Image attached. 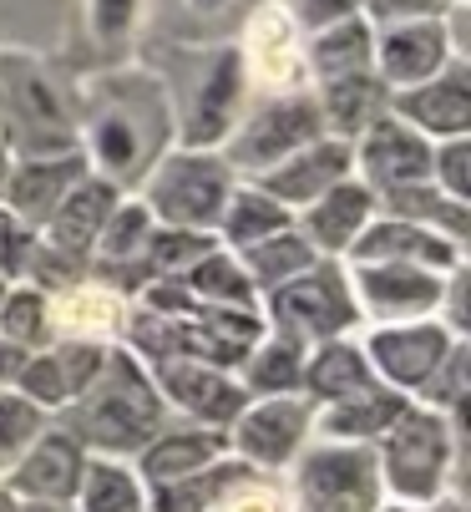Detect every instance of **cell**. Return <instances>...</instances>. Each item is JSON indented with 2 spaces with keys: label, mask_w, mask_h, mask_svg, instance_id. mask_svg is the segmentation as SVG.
Returning a JSON list of instances; mask_svg holds the SVG:
<instances>
[{
  "label": "cell",
  "mask_w": 471,
  "mask_h": 512,
  "mask_svg": "<svg viewBox=\"0 0 471 512\" xmlns=\"http://www.w3.org/2000/svg\"><path fill=\"white\" fill-rule=\"evenodd\" d=\"M370 218H375V193L360 178H345L325 198H314L304 213H294V229L309 239V249L320 259H345Z\"/></svg>",
  "instance_id": "24"
},
{
  "label": "cell",
  "mask_w": 471,
  "mask_h": 512,
  "mask_svg": "<svg viewBox=\"0 0 471 512\" xmlns=\"http://www.w3.org/2000/svg\"><path fill=\"white\" fill-rule=\"evenodd\" d=\"M314 426V406L304 396H269V401H249L239 411V421L228 426V452L254 472H274L289 467Z\"/></svg>",
  "instance_id": "10"
},
{
  "label": "cell",
  "mask_w": 471,
  "mask_h": 512,
  "mask_svg": "<svg viewBox=\"0 0 471 512\" xmlns=\"http://www.w3.org/2000/svg\"><path fill=\"white\" fill-rule=\"evenodd\" d=\"M92 168L82 153H61V158H21L6 173V188H0V208L16 213L26 229H46V218L61 208V198L82 183Z\"/></svg>",
  "instance_id": "21"
},
{
  "label": "cell",
  "mask_w": 471,
  "mask_h": 512,
  "mask_svg": "<svg viewBox=\"0 0 471 512\" xmlns=\"http://www.w3.org/2000/svg\"><path fill=\"white\" fill-rule=\"evenodd\" d=\"M375 512H406V507H396V502H380Z\"/></svg>",
  "instance_id": "51"
},
{
  "label": "cell",
  "mask_w": 471,
  "mask_h": 512,
  "mask_svg": "<svg viewBox=\"0 0 471 512\" xmlns=\"http://www.w3.org/2000/svg\"><path fill=\"white\" fill-rule=\"evenodd\" d=\"M0 512H21V502H16V497H11L6 487H0Z\"/></svg>",
  "instance_id": "49"
},
{
  "label": "cell",
  "mask_w": 471,
  "mask_h": 512,
  "mask_svg": "<svg viewBox=\"0 0 471 512\" xmlns=\"http://www.w3.org/2000/svg\"><path fill=\"white\" fill-rule=\"evenodd\" d=\"M451 61H461V56L451 51L441 21H406V26L375 31V77L385 92H411Z\"/></svg>",
  "instance_id": "20"
},
{
  "label": "cell",
  "mask_w": 471,
  "mask_h": 512,
  "mask_svg": "<svg viewBox=\"0 0 471 512\" xmlns=\"http://www.w3.org/2000/svg\"><path fill=\"white\" fill-rule=\"evenodd\" d=\"M36 259V229H26L16 213L0 208V284H26Z\"/></svg>",
  "instance_id": "42"
},
{
  "label": "cell",
  "mask_w": 471,
  "mask_h": 512,
  "mask_svg": "<svg viewBox=\"0 0 471 512\" xmlns=\"http://www.w3.org/2000/svg\"><path fill=\"white\" fill-rule=\"evenodd\" d=\"M406 512H461V507H456V502H451V507H441V502H436V507H406Z\"/></svg>",
  "instance_id": "50"
},
{
  "label": "cell",
  "mask_w": 471,
  "mask_h": 512,
  "mask_svg": "<svg viewBox=\"0 0 471 512\" xmlns=\"http://www.w3.org/2000/svg\"><path fill=\"white\" fill-rule=\"evenodd\" d=\"M233 168L223 163V153H193V148H173L157 163L137 198L152 213L157 229H193V234H213L218 213L233 193Z\"/></svg>",
  "instance_id": "5"
},
{
  "label": "cell",
  "mask_w": 471,
  "mask_h": 512,
  "mask_svg": "<svg viewBox=\"0 0 471 512\" xmlns=\"http://www.w3.org/2000/svg\"><path fill=\"white\" fill-rule=\"evenodd\" d=\"M299 376H304V345L294 340H279V335H264L244 365L233 371V381L244 386L249 401H269V396H299Z\"/></svg>",
  "instance_id": "32"
},
{
  "label": "cell",
  "mask_w": 471,
  "mask_h": 512,
  "mask_svg": "<svg viewBox=\"0 0 471 512\" xmlns=\"http://www.w3.org/2000/svg\"><path fill=\"white\" fill-rule=\"evenodd\" d=\"M375 213L421 224V229H431V234H441V239H451L461 249L471 239V203L446 198L436 183H416V188H401V193H385V198H375Z\"/></svg>",
  "instance_id": "31"
},
{
  "label": "cell",
  "mask_w": 471,
  "mask_h": 512,
  "mask_svg": "<svg viewBox=\"0 0 471 512\" xmlns=\"http://www.w3.org/2000/svg\"><path fill=\"white\" fill-rule=\"evenodd\" d=\"M299 462V507L304 512H375L380 507V472H375V447H345V442H320L294 457Z\"/></svg>",
  "instance_id": "9"
},
{
  "label": "cell",
  "mask_w": 471,
  "mask_h": 512,
  "mask_svg": "<svg viewBox=\"0 0 471 512\" xmlns=\"http://www.w3.org/2000/svg\"><path fill=\"white\" fill-rule=\"evenodd\" d=\"M431 148L421 132H411L406 122L396 117H380L370 122L355 142H350V158H355V178L385 198V193H401V188H416V183H431Z\"/></svg>",
  "instance_id": "13"
},
{
  "label": "cell",
  "mask_w": 471,
  "mask_h": 512,
  "mask_svg": "<svg viewBox=\"0 0 471 512\" xmlns=\"http://www.w3.org/2000/svg\"><path fill=\"white\" fill-rule=\"evenodd\" d=\"M461 401H466V340L451 345V355L436 365V376L416 391V406L441 411V416H451L456 426H461Z\"/></svg>",
  "instance_id": "39"
},
{
  "label": "cell",
  "mask_w": 471,
  "mask_h": 512,
  "mask_svg": "<svg viewBox=\"0 0 471 512\" xmlns=\"http://www.w3.org/2000/svg\"><path fill=\"white\" fill-rule=\"evenodd\" d=\"M355 310L370 315L375 325H416L436 320L441 305V274L411 269V264H345Z\"/></svg>",
  "instance_id": "12"
},
{
  "label": "cell",
  "mask_w": 471,
  "mask_h": 512,
  "mask_svg": "<svg viewBox=\"0 0 471 512\" xmlns=\"http://www.w3.org/2000/svg\"><path fill=\"white\" fill-rule=\"evenodd\" d=\"M239 264H244L249 284L259 289V300H264V295H274V289H284L289 279L309 274L314 264H320V254L309 249V239H304L299 229H284V234H274V239H264V244L239 249Z\"/></svg>",
  "instance_id": "33"
},
{
  "label": "cell",
  "mask_w": 471,
  "mask_h": 512,
  "mask_svg": "<svg viewBox=\"0 0 471 512\" xmlns=\"http://www.w3.org/2000/svg\"><path fill=\"white\" fill-rule=\"evenodd\" d=\"M375 386V371H370V360L365 350L345 335V340H325V345H314L304 350V376H299V396L320 411V406H335L345 396H360Z\"/></svg>",
  "instance_id": "26"
},
{
  "label": "cell",
  "mask_w": 471,
  "mask_h": 512,
  "mask_svg": "<svg viewBox=\"0 0 471 512\" xmlns=\"http://www.w3.org/2000/svg\"><path fill=\"white\" fill-rule=\"evenodd\" d=\"M244 87H249V56L239 46L208 51L203 71L193 77V87H188V97L178 107V148L218 153L228 142V132L239 127Z\"/></svg>",
  "instance_id": "8"
},
{
  "label": "cell",
  "mask_w": 471,
  "mask_h": 512,
  "mask_svg": "<svg viewBox=\"0 0 471 512\" xmlns=\"http://www.w3.org/2000/svg\"><path fill=\"white\" fill-rule=\"evenodd\" d=\"M152 371V386L163 396L168 411H183L193 426H208V431H228L239 421V411L249 406L244 386L233 381V371H218V365H203V360H163V365H147Z\"/></svg>",
  "instance_id": "14"
},
{
  "label": "cell",
  "mask_w": 471,
  "mask_h": 512,
  "mask_svg": "<svg viewBox=\"0 0 471 512\" xmlns=\"http://www.w3.org/2000/svg\"><path fill=\"white\" fill-rule=\"evenodd\" d=\"M82 472H87V452L71 431L61 426H46L36 442L6 467V487L16 502H46V507H71L76 487H82Z\"/></svg>",
  "instance_id": "15"
},
{
  "label": "cell",
  "mask_w": 471,
  "mask_h": 512,
  "mask_svg": "<svg viewBox=\"0 0 471 512\" xmlns=\"http://www.w3.org/2000/svg\"><path fill=\"white\" fill-rule=\"evenodd\" d=\"M183 284H188V295H193L198 305H218V310H259V289L249 284L239 254H228V249H213L208 259H198V264L183 274Z\"/></svg>",
  "instance_id": "34"
},
{
  "label": "cell",
  "mask_w": 471,
  "mask_h": 512,
  "mask_svg": "<svg viewBox=\"0 0 471 512\" xmlns=\"http://www.w3.org/2000/svg\"><path fill=\"white\" fill-rule=\"evenodd\" d=\"M163 426H168V406L152 386V371L122 345H107L97 381L61 416V431H71L82 452H102L107 462L137 457Z\"/></svg>",
  "instance_id": "2"
},
{
  "label": "cell",
  "mask_w": 471,
  "mask_h": 512,
  "mask_svg": "<svg viewBox=\"0 0 471 512\" xmlns=\"http://www.w3.org/2000/svg\"><path fill=\"white\" fill-rule=\"evenodd\" d=\"M461 457L456 421L426 406H406L380 442H375V472L380 492L396 497V507H436Z\"/></svg>",
  "instance_id": "4"
},
{
  "label": "cell",
  "mask_w": 471,
  "mask_h": 512,
  "mask_svg": "<svg viewBox=\"0 0 471 512\" xmlns=\"http://www.w3.org/2000/svg\"><path fill=\"white\" fill-rule=\"evenodd\" d=\"M340 264H411V269H431V274L446 279L451 269L466 264V249L431 234V229H421V224H406V218L375 213Z\"/></svg>",
  "instance_id": "19"
},
{
  "label": "cell",
  "mask_w": 471,
  "mask_h": 512,
  "mask_svg": "<svg viewBox=\"0 0 471 512\" xmlns=\"http://www.w3.org/2000/svg\"><path fill=\"white\" fill-rule=\"evenodd\" d=\"M122 330V295L107 284H71L61 295H51V340H97Z\"/></svg>",
  "instance_id": "27"
},
{
  "label": "cell",
  "mask_w": 471,
  "mask_h": 512,
  "mask_svg": "<svg viewBox=\"0 0 471 512\" xmlns=\"http://www.w3.org/2000/svg\"><path fill=\"white\" fill-rule=\"evenodd\" d=\"M137 21V0H92V26L102 41H122Z\"/></svg>",
  "instance_id": "44"
},
{
  "label": "cell",
  "mask_w": 471,
  "mask_h": 512,
  "mask_svg": "<svg viewBox=\"0 0 471 512\" xmlns=\"http://www.w3.org/2000/svg\"><path fill=\"white\" fill-rule=\"evenodd\" d=\"M122 198H127L122 188H112L107 178H92L87 173L82 183L61 198V208L46 218V229L36 234L41 254H51V259L71 264V269H87L92 264V249H97V239L107 229V218H112V208Z\"/></svg>",
  "instance_id": "16"
},
{
  "label": "cell",
  "mask_w": 471,
  "mask_h": 512,
  "mask_svg": "<svg viewBox=\"0 0 471 512\" xmlns=\"http://www.w3.org/2000/svg\"><path fill=\"white\" fill-rule=\"evenodd\" d=\"M355 178V158H350V142L340 137H320V142H309L304 153H294L289 163L269 168L264 178H254V188H264L279 208L289 213H304L314 198H325L335 183Z\"/></svg>",
  "instance_id": "22"
},
{
  "label": "cell",
  "mask_w": 471,
  "mask_h": 512,
  "mask_svg": "<svg viewBox=\"0 0 471 512\" xmlns=\"http://www.w3.org/2000/svg\"><path fill=\"white\" fill-rule=\"evenodd\" d=\"M0 335L21 350L51 345V295L36 284H11L0 300Z\"/></svg>",
  "instance_id": "36"
},
{
  "label": "cell",
  "mask_w": 471,
  "mask_h": 512,
  "mask_svg": "<svg viewBox=\"0 0 471 512\" xmlns=\"http://www.w3.org/2000/svg\"><path fill=\"white\" fill-rule=\"evenodd\" d=\"M102 360H107V345H97V340H51V345L31 350L16 391L26 401H36L46 416L51 411H66L76 396L97 381Z\"/></svg>",
  "instance_id": "18"
},
{
  "label": "cell",
  "mask_w": 471,
  "mask_h": 512,
  "mask_svg": "<svg viewBox=\"0 0 471 512\" xmlns=\"http://www.w3.org/2000/svg\"><path fill=\"white\" fill-rule=\"evenodd\" d=\"M431 183L446 198L471 203V142L466 137H446L431 148Z\"/></svg>",
  "instance_id": "40"
},
{
  "label": "cell",
  "mask_w": 471,
  "mask_h": 512,
  "mask_svg": "<svg viewBox=\"0 0 471 512\" xmlns=\"http://www.w3.org/2000/svg\"><path fill=\"white\" fill-rule=\"evenodd\" d=\"M309 92H314V102H320L325 137H340V142H355L370 122H380L390 112V92L380 87L375 71H365V77H340V82L309 87Z\"/></svg>",
  "instance_id": "28"
},
{
  "label": "cell",
  "mask_w": 471,
  "mask_h": 512,
  "mask_svg": "<svg viewBox=\"0 0 471 512\" xmlns=\"http://www.w3.org/2000/svg\"><path fill=\"white\" fill-rule=\"evenodd\" d=\"M456 0H365V21L380 31V26H406V21H441Z\"/></svg>",
  "instance_id": "43"
},
{
  "label": "cell",
  "mask_w": 471,
  "mask_h": 512,
  "mask_svg": "<svg viewBox=\"0 0 471 512\" xmlns=\"http://www.w3.org/2000/svg\"><path fill=\"white\" fill-rule=\"evenodd\" d=\"M46 426H51V416H46L36 401H26L16 386L0 391V467H11Z\"/></svg>",
  "instance_id": "38"
},
{
  "label": "cell",
  "mask_w": 471,
  "mask_h": 512,
  "mask_svg": "<svg viewBox=\"0 0 471 512\" xmlns=\"http://www.w3.org/2000/svg\"><path fill=\"white\" fill-rule=\"evenodd\" d=\"M259 315H264L269 335L294 340L304 350L325 345V340H345L360 325V310H355V295H350V279H345L340 259H320L309 274H299L284 289L264 295Z\"/></svg>",
  "instance_id": "6"
},
{
  "label": "cell",
  "mask_w": 471,
  "mask_h": 512,
  "mask_svg": "<svg viewBox=\"0 0 471 512\" xmlns=\"http://www.w3.org/2000/svg\"><path fill=\"white\" fill-rule=\"evenodd\" d=\"M178 142V97L163 77L142 66H117L76 92V148L92 178L132 193L173 153Z\"/></svg>",
  "instance_id": "1"
},
{
  "label": "cell",
  "mask_w": 471,
  "mask_h": 512,
  "mask_svg": "<svg viewBox=\"0 0 471 512\" xmlns=\"http://www.w3.org/2000/svg\"><path fill=\"white\" fill-rule=\"evenodd\" d=\"M0 142L11 163L82 153L76 148V92H66L56 71L26 51H0Z\"/></svg>",
  "instance_id": "3"
},
{
  "label": "cell",
  "mask_w": 471,
  "mask_h": 512,
  "mask_svg": "<svg viewBox=\"0 0 471 512\" xmlns=\"http://www.w3.org/2000/svg\"><path fill=\"white\" fill-rule=\"evenodd\" d=\"M6 173H11V153H6V142H0V188H6Z\"/></svg>",
  "instance_id": "47"
},
{
  "label": "cell",
  "mask_w": 471,
  "mask_h": 512,
  "mask_svg": "<svg viewBox=\"0 0 471 512\" xmlns=\"http://www.w3.org/2000/svg\"><path fill=\"white\" fill-rule=\"evenodd\" d=\"M411 406V396H401V391H390V386H370V391H360V396H345V401H335V406H320L314 411V436L320 442H345V447H375L380 436L396 426V416Z\"/></svg>",
  "instance_id": "25"
},
{
  "label": "cell",
  "mask_w": 471,
  "mask_h": 512,
  "mask_svg": "<svg viewBox=\"0 0 471 512\" xmlns=\"http://www.w3.org/2000/svg\"><path fill=\"white\" fill-rule=\"evenodd\" d=\"M320 137H325L320 102H314L309 87H299V92H279L274 102L254 107L239 127L228 132V142L218 153L233 168V178L254 183V178H264L269 168L289 163L294 153H304L309 142H320Z\"/></svg>",
  "instance_id": "7"
},
{
  "label": "cell",
  "mask_w": 471,
  "mask_h": 512,
  "mask_svg": "<svg viewBox=\"0 0 471 512\" xmlns=\"http://www.w3.org/2000/svg\"><path fill=\"white\" fill-rule=\"evenodd\" d=\"M228 457V431H208V426H163L152 442L132 457L137 467V482L152 492V487H173V482H188L208 467H218Z\"/></svg>",
  "instance_id": "23"
},
{
  "label": "cell",
  "mask_w": 471,
  "mask_h": 512,
  "mask_svg": "<svg viewBox=\"0 0 471 512\" xmlns=\"http://www.w3.org/2000/svg\"><path fill=\"white\" fill-rule=\"evenodd\" d=\"M188 6H193L198 16H213V11H223V6H228V0H188Z\"/></svg>",
  "instance_id": "46"
},
{
  "label": "cell",
  "mask_w": 471,
  "mask_h": 512,
  "mask_svg": "<svg viewBox=\"0 0 471 512\" xmlns=\"http://www.w3.org/2000/svg\"><path fill=\"white\" fill-rule=\"evenodd\" d=\"M6 289H11V284H0V300H6Z\"/></svg>",
  "instance_id": "52"
},
{
  "label": "cell",
  "mask_w": 471,
  "mask_h": 512,
  "mask_svg": "<svg viewBox=\"0 0 471 512\" xmlns=\"http://www.w3.org/2000/svg\"><path fill=\"white\" fill-rule=\"evenodd\" d=\"M451 345H456V335L441 320H416V325H375L360 350L380 386L416 401V391L436 376V365L451 355Z\"/></svg>",
  "instance_id": "11"
},
{
  "label": "cell",
  "mask_w": 471,
  "mask_h": 512,
  "mask_svg": "<svg viewBox=\"0 0 471 512\" xmlns=\"http://www.w3.org/2000/svg\"><path fill=\"white\" fill-rule=\"evenodd\" d=\"M390 117L421 132L426 142L466 137L471 132V66L451 61L431 82H421L411 92H390Z\"/></svg>",
  "instance_id": "17"
},
{
  "label": "cell",
  "mask_w": 471,
  "mask_h": 512,
  "mask_svg": "<svg viewBox=\"0 0 471 512\" xmlns=\"http://www.w3.org/2000/svg\"><path fill=\"white\" fill-rule=\"evenodd\" d=\"M304 61H309L314 87L340 82V77H365V71H375V26L355 16V21H340L320 36H309Z\"/></svg>",
  "instance_id": "30"
},
{
  "label": "cell",
  "mask_w": 471,
  "mask_h": 512,
  "mask_svg": "<svg viewBox=\"0 0 471 512\" xmlns=\"http://www.w3.org/2000/svg\"><path fill=\"white\" fill-rule=\"evenodd\" d=\"M71 512H147V487L137 482L132 467L107 462V457H87Z\"/></svg>",
  "instance_id": "35"
},
{
  "label": "cell",
  "mask_w": 471,
  "mask_h": 512,
  "mask_svg": "<svg viewBox=\"0 0 471 512\" xmlns=\"http://www.w3.org/2000/svg\"><path fill=\"white\" fill-rule=\"evenodd\" d=\"M284 229H294V213H289V208H279V203H274L264 188H254V183H233V193H228V203H223V213H218L213 239H218V249L239 254V249L264 244V239H274V234H284Z\"/></svg>",
  "instance_id": "29"
},
{
  "label": "cell",
  "mask_w": 471,
  "mask_h": 512,
  "mask_svg": "<svg viewBox=\"0 0 471 512\" xmlns=\"http://www.w3.org/2000/svg\"><path fill=\"white\" fill-rule=\"evenodd\" d=\"M21 512H71V507H46V502H21Z\"/></svg>",
  "instance_id": "48"
},
{
  "label": "cell",
  "mask_w": 471,
  "mask_h": 512,
  "mask_svg": "<svg viewBox=\"0 0 471 512\" xmlns=\"http://www.w3.org/2000/svg\"><path fill=\"white\" fill-rule=\"evenodd\" d=\"M26 360H31V350H21V345H11L6 335H0V391H11V386L21 381Z\"/></svg>",
  "instance_id": "45"
},
{
  "label": "cell",
  "mask_w": 471,
  "mask_h": 512,
  "mask_svg": "<svg viewBox=\"0 0 471 512\" xmlns=\"http://www.w3.org/2000/svg\"><path fill=\"white\" fill-rule=\"evenodd\" d=\"M218 249L213 234H193V229H152L147 239V269L152 279H183L198 259H208Z\"/></svg>",
  "instance_id": "37"
},
{
  "label": "cell",
  "mask_w": 471,
  "mask_h": 512,
  "mask_svg": "<svg viewBox=\"0 0 471 512\" xmlns=\"http://www.w3.org/2000/svg\"><path fill=\"white\" fill-rule=\"evenodd\" d=\"M279 11H284V21L294 31L320 36V31H330L340 21H355L365 11V0H279Z\"/></svg>",
  "instance_id": "41"
}]
</instances>
